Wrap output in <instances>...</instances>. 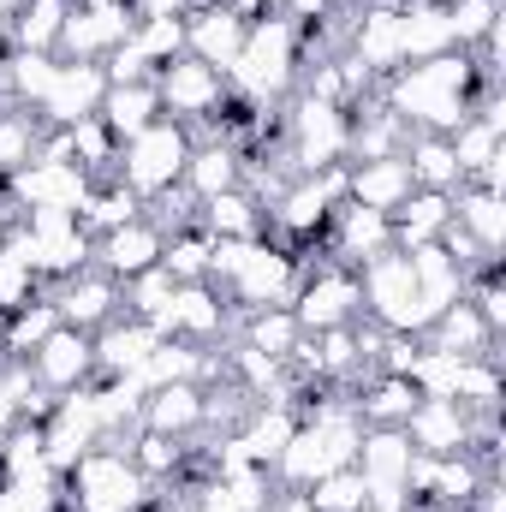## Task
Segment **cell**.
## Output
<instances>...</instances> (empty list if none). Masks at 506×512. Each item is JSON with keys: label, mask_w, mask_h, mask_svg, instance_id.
I'll return each mask as SVG.
<instances>
[{"label": "cell", "mask_w": 506, "mask_h": 512, "mask_svg": "<svg viewBox=\"0 0 506 512\" xmlns=\"http://www.w3.org/2000/svg\"><path fill=\"white\" fill-rule=\"evenodd\" d=\"M423 340H429L435 352H453V358H489L501 334H495V328H489V322L465 304V298H453V304H447V310L423 328Z\"/></svg>", "instance_id": "27"}, {"label": "cell", "mask_w": 506, "mask_h": 512, "mask_svg": "<svg viewBox=\"0 0 506 512\" xmlns=\"http://www.w3.org/2000/svg\"><path fill=\"white\" fill-rule=\"evenodd\" d=\"M96 120L114 131L120 143H126V137H137V131H149L155 120H161V96H155V78H149V84H108V96H102Z\"/></svg>", "instance_id": "33"}, {"label": "cell", "mask_w": 506, "mask_h": 512, "mask_svg": "<svg viewBox=\"0 0 506 512\" xmlns=\"http://www.w3.org/2000/svg\"><path fill=\"white\" fill-rule=\"evenodd\" d=\"M453 227H459L477 251L501 256V245H506V197L483 191V185H459V191H453Z\"/></svg>", "instance_id": "29"}, {"label": "cell", "mask_w": 506, "mask_h": 512, "mask_svg": "<svg viewBox=\"0 0 506 512\" xmlns=\"http://www.w3.org/2000/svg\"><path fill=\"white\" fill-rule=\"evenodd\" d=\"M197 203H209V197H221V191H233V185H245V155L227 143V137H197L191 143V161H185V179H179Z\"/></svg>", "instance_id": "23"}, {"label": "cell", "mask_w": 506, "mask_h": 512, "mask_svg": "<svg viewBox=\"0 0 506 512\" xmlns=\"http://www.w3.org/2000/svg\"><path fill=\"white\" fill-rule=\"evenodd\" d=\"M471 429H477V411H465L459 399H417L411 417H405V441L429 459H447V453H465L471 447Z\"/></svg>", "instance_id": "16"}, {"label": "cell", "mask_w": 506, "mask_h": 512, "mask_svg": "<svg viewBox=\"0 0 506 512\" xmlns=\"http://www.w3.org/2000/svg\"><path fill=\"white\" fill-rule=\"evenodd\" d=\"M245 30L251 24L239 12H227V0H209V6H197L185 18V54L203 60V66H215V72H233V60L245 48Z\"/></svg>", "instance_id": "18"}, {"label": "cell", "mask_w": 506, "mask_h": 512, "mask_svg": "<svg viewBox=\"0 0 506 512\" xmlns=\"http://www.w3.org/2000/svg\"><path fill=\"white\" fill-rule=\"evenodd\" d=\"M48 304L60 310L66 328H78V334H102L114 316H126V286L90 262V268H78L72 280H54V286H48Z\"/></svg>", "instance_id": "11"}, {"label": "cell", "mask_w": 506, "mask_h": 512, "mask_svg": "<svg viewBox=\"0 0 506 512\" xmlns=\"http://www.w3.org/2000/svg\"><path fill=\"white\" fill-rule=\"evenodd\" d=\"M36 143H42V120L18 102H0V185L36 161Z\"/></svg>", "instance_id": "36"}, {"label": "cell", "mask_w": 506, "mask_h": 512, "mask_svg": "<svg viewBox=\"0 0 506 512\" xmlns=\"http://www.w3.org/2000/svg\"><path fill=\"white\" fill-rule=\"evenodd\" d=\"M161 245H167V233L149 221V215H137V221H126V227H114V233H102L96 239V268L102 274H114L120 286H126L131 274H143V268H155L161 262Z\"/></svg>", "instance_id": "19"}, {"label": "cell", "mask_w": 506, "mask_h": 512, "mask_svg": "<svg viewBox=\"0 0 506 512\" xmlns=\"http://www.w3.org/2000/svg\"><path fill=\"white\" fill-rule=\"evenodd\" d=\"M66 12H72V0H24L18 18H12V48L54 54L60 48V30H66Z\"/></svg>", "instance_id": "34"}, {"label": "cell", "mask_w": 506, "mask_h": 512, "mask_svg": "<svg viewBox=\"0 0 506 512\" xmlns=\"http://www.w3.org/2000/svg\"><path fill=\"white\" fill-rule=\"evenodd\" d=\"M126 42L149 60V66H155V72H161L167 60H179V54H185V18H137Z\"/></svg>", "instance_id": "42"}, {"label": "cell", "mask_w": 506, "mask_h": 512, "mask_svg": "<svg viewBox=\"0 0 506 512\" xmlns=\"http://www.w3.org/2000/svg\"><path fill=\"white\" fill-rule=\"evenodd\" d=\"M399 54H405V66L435 60V54H453L447 0H405V6H399Z\"/></svg>", "instance_id": "24"}, {"label": "cell", "mask_w": 506, "mask_h": 512, "mask_svg": "<svg viewBox=\"0 0 506 512\" xmlns=\"http://www.w3.org/2000/svg\"><path fill=\"white\" fill-rule=\"evenodd\" d=\"M137 215H143V197L126 191L120 179H96V185H90V203L78 209V221L90 227V239H102V233L126 227V221H137Z\"/></svg>", "instance_id": "35"}, {"label": "cell", "mask_w": 506, "mask_h": 512, "mask_svg": "<svg viewBox=\"0 0 506 512\" xmlns=\"http://www.w3.org/2000/svg\"><path fill=\"white\" fill-rule=\"evenodd\" d=\"M501 78H489L471 48H453V54H435V60H417V66H399L393 78H381V108L399 120L405 131H435V137H453L477 114L483 96H495Z\"/></svg>", "instance_id": "1"}, {"label": "cell", "mask_w": 506, "mask_h": 512, "mask_svg": "<svg viewBox=\"0 0 506 512\" xmlns=\"http://www.w3.org/2000/svg\"><path fill=\"white\" fill-rule=\"evenodd\" d=\"M280 155L292 173H322V167H346L352 161V108H334V102H316L304 90H292L280 102Z\"/></svg>", "instance_id": "3"}, {"label": "cell", "mask_w": 506, "mask_h": 512, "mask_svg": "<svg viewBox=\"0 0 506 512\" xmlns=\"http://www.w3.org/2000/svg\"><path fill=\"white\" fill-rule=\"evenodd\" d=\"M30 376H36V387H48L54 399L60 393H78V387H90V376H96V346H90V334H78V328H54L30 358Z\"/></svg>", "instance_id": "15"}, {"label": "cell", "mask_w": 506, "mask_h": 512, "mask_svg": "<svg viewBox=\"0 0 506 512\" xmlns=\"http://www.w3.org/2000/svg\"><path fill=\"white\" fill-rule=\"evenodd\" d=\"M90 447H102V417H96L90 393L84 387L78 393H60L54 411H48V423H42V459H48V471L66 477Z\"/></svg>", "instance_id": "13"}, {"label": "cell", "mask_w": 506, "mask_h": 512, "mask_svg": "<svg viewBox=\"0 0 506 512\" xmlns=\"http://www.w3.org/2000/svg\"><path fill=\"white\" fill-rule=\"evenodd\" d=\"M262 512H310V501H304V489H274Z\"/></svg>", "instance_id": "47"}, {"label": "cell", "mask_w": 506, "mask_h": 512, "mask_svg": "<svg viewBox=\"0 0 506 512\" xmlns=\"http://www.w3.org/2000/svg\"><path fill=\"white\" fill-rule=\"evenodd\" d=\"M42 292H48V286L36 280V268H24L18 256L0 245V310L12 316V310H24V304H30V298H42Z\"/></svg>", "instance_id": "45"}, {"label": "cell", "mask_w": 506, "mask_h": 512, "mask_svg": "<svg viewBox=\"0 0 506 512\" xmlns=\"http://www.w3.org/2000/svg\"><path fill=\"white\" fill-rule=\"evenodd\" d=\"M131 24H137V12H131V0H102V6H72L66 12V30H60V60H108L120 42L131 36Z\"/></svg>", "instance_id": "14"}, {"label": "cell", "mask_w": 506, "mask_h": 512, "mask_svg": "<svg viewBox=\"0 0 506 512\" xmlns=\"http://www.w3.org/2000/svg\"><path fill=\"white\" fill-rule=\"evenodd\" d=\"M173 274L155 262V268H143V274H131L126 280V316H143V322H161V310L173 304Z\"/></svg>", "instance_id": "43"}, {"label": "cell", "mask_w": 506, "mask_h": 512, "mask_svg": "<svg viewBox=\"0 0 506 512\" xmlns=\"http://www.w3.org/2000/svg\"><path fill=\"white\" fill-rule=\"evenodd\" d=\"M399 155H405V173H411L417 191H459V185H465V173H459V161H453V143L435 137V131H411Z\"/></svg>", "instance_id": "32"}, {"label": "cell", "mask_w": 506, "mask_h": 512, "mask_svg": "<svg viewBox=\"0 0 506 512\" xmlns=\"http://www.w3.org/2000/svg\"><path fill=\"white\" fill-rule=\"evenodd\" d=\"M304 501H310V512H370V495H364L358 465H340V471L316 477V483L304 489Z\"/></svg>", "instance_id": "40"}, {"label": "cell", "mask_w": 506, "mask_h": 512, "mask_svg": "<svg viewBox=\"0 0 506 512\" xmlns=\"http://www.w3.org/2000/svg\"><path fill=\"white\" fill-rule=\"evenodd\" d=\"M155 495V483L131 465L126 447H90L72 471H66V512H143Z\"/></svg>", "instance_id": "4"}, {"label": "cell", "mask_w": 506, "mask_h": 512, "mask_svg": "<svg viewBox=\"0 0 506 512\" xmlns=\"http://www.w3.org/2000/svg\"><path fill=\"white\" fill-rule=\"evenodd\" d=\"M405 262H411V280H417V304H423V316L435 322L453 298H465V268L453 262V256L441 251V245H417V251H405Z\"/></svg>", "instance_id": "25"}, {"label": "cell", "mask_w": 506, "mask_h": 512, "mask_svg": "<svg viewBox=\"0 0 506 512\" xmlns=\"http://www.w3.org/2000/svg\"><path fill=\"white\" fill-rule=\"evenodd\" d=\"M393 251V221L381 209H358V203H340L334 221H328V239H322V256L346 262V268H364L370 256Z\"/></svg>", "instance_id": "17"}, {"label": "cell", "mask_w": 506, "mask_h": 512, "mask_svg": "<svg viewBox=\"0 0 506 512\" xmlns=\"http://www.w3.org/2000/svg\"><path fill=\"white\" fill-rule=\"evenodd\" d=\"M501 358L489 352V358H459V382H453V399L465 405V411H501Z\"/></svg>", "instance_id": "38"}, {"label": "cell", "mask_w": 506, "mask_h": 512, "mask_svg": "<svg viewBox=\"0 0 506 512\" xmlns=\"http://www.w3.org/2000/svg\"><path fill=\"white\" fill-rule=\"evenodd\" d=\"M233 340L251 346V352H262V358H274V364H292L304 328H298V316H292L286 304H268V310H245V316L233 322Z\"/></svg>", "instance_id": "30"}, {"label": "cell", "mask_w": 506, "mask_h": 512, "mask_svg": "<svg viewBox=\"0 0 506 512\" xmlns=\"http://www.w3.org/2000/svg\"><path fill=\"white\" fill-rule=\"evenodd\" d=\"M393 251H417V245H435L453 221V191H411L393 215Z\"/></svg>", "instance_id": "26"}, {"label": "cell", "mask_w": 506, "mask_h": 512, "mask_svg": "<svg viewBox=\"0 0 506 512\" xmlns=\"http://www.w3.org/2000/svg\"><path fill=\"white\" fill-rule=\"evenodd\" d=\"M423 512H465V507H423Z\"/></svg>", "instance_id": "50"}, {"label": "cell", "mask_w": 506, "mask_h": 512, "mask_svg": "<svg viewBox=\"0 0 506 512\" xmlns=\"http://www.w3.org/2000/svg\"><path fill=\"white\" fill-rule=\"evenodd\" d=\"M298 78H304L298 30H292L286 18H256L251 30H245V48H239L233 72H227V84H233L239 96L262 102V108H280V102L298 90Z\"/></svg>", "instance_id": "2"}, {"label": "cell", "mask_w": 506, "mask_h": 512, "mask_svg": "<svg viewBox=\"0 0 506 512\" xmlns=\"http://www.w3.org/2000/svg\"><path fill=\"white\" fill-rule=\"evenodd\" d=\"M161 340H167V334H161L155 322H143V316H114L102 334H90V346H96V376H137Z\"/></svg>", "instance_id": "20"}, {"label": "cell", "mask_w": 506, "mask_h": 512, "mask_svg": "<svg viewBox=\"0 0 506 512\" xmlns=\"http://www.w3.org/2000/svg\"><path fill=\"white\" fill-rule=\"evenodd\" d=\"M447 18H453V48H477L506 12L501 0H447Z\"/></svg>", "instance_id": "44"}, {"label": "cell", "mask_w": 506, "mask_h": 512, "mask_svg": "<svg viewBox=\"0 0 506 512\" xmlns=\"http://www.w3.org/2000/svg\"><path fill=\"white\" fill-rule=\"evenodd\" d=\"M102 96H108V72H102L96 60H60L30 114H36L42 126L66 131V126H78V120H90V114L102 108Z\"/></svg>", "instance_id": "12"}, {"label": "cell", "mask_w": 506, "mask_h": 512, "mask_svg": "<svg viewBox=\"0 0 506 512\" xmlns=\"http://www.w3.org/2000/svg\"><path fill=\"white\" fill-rule=\"evenodd\" d=\"M90 173L78 161H30L6 179V197L24 209V215H78L90 203Z\"/></svg>", "instance_id": "9"}, {"label": "cell", "mask_w": 506, "mask_h": 512, "mask_svg": "<svg viewBox=\"0 0 506 512\" xmlns=\"http://www.w3.org/2000/svg\"><path fill=\"white\" fill-rule=\"evenodd\" d=\"M197 6H209V0H131L137 18H191Z\"/></svg>", "instance_id": "46"}, {"label": "cell", "mask_w": 506, "mask_h": 512, "mask_svg": "<svg viewBox=\"0 0 506 512\" xmlns=\"http://www.w3.org/2000/svg\"><path fill=\"white\" fill-rule=\"evenodd\" d=\"M411 191H417V185H411V173H405V155L346 161V203H358V209H381V215H393Z\"/></svg>", "instance_id": "21"}, {"label": "cell", "mask_w": 506, "mask_h": 512, "mask_svg": "<svg viewBox=\"0 0 506 512\" xmlns=\"http://www.w3.org/2000/svg\"><path fill=\"white\" fill-rule=\"evenodd\" d=\"M209 256H215V239H209L203 227H179V233H167V245H161V268L185 286V280H209Z\"/></svg>", "instance_id": "39"}, {"label": "cell", "mask_w": 506, "mask_h": 512, "mask_svg": "<svg viewBox=\"0 0 506 512\" xmlns=\"http://www.w3.org/2000/svg\"><path fill=\"white\" fill-rule=\"evenodd\" d=\"M358 298H364V322H376L387 334H423L429 316L417 304V280L405 251H381L358 268Z\"/></svg>", "instance_id": "6"}, {"label": "cell", "mask_w": 506, "mask_h": 512, "mask_svg": "<svg viewBox=\"0 0 506 512\" xmlns=\"http://www.w3.org/2000/svg\"><path fill=\"white\" fill-rule=\"evenodd\" d=\"M191 126H179V120H155L149 131H137L120 143V155H114V173L108 179H120L126 191H137L143 203L149 197H161V191H173L179 179H185V161H191Z\"/></svg>", "instance_id": "5"}, {"label": "cell", "mask_w": 506, "mask_h": 512, "mask_svg": "<svg viewBox=\"0 0 506 512\" xmlns=\"http://www.w3.org/2000/svg\"><path fill=\"white\" fill-rule=\"evenodd\" d=\"M155 96H161V120H179V126L197 131L221 114V102L233 96V84H227V72H215V66L179 54V60H167V66L155 72Z\"/></svg>", "instance_id": "8"}, {"label": "cell", "mask_w": 506, "mask_h": 512, "mask_svg": "<svg viewBox=\"0 0 506 512\" xmlns=\"http://www.w3.org/2000/svg\"><path fill=\"white\" fill-rule=\"evenodd\" d=\"M18 6H24V0H0V30H12V18H18Z\"/></svg>", "instance_id": "48"}, {"label": "cell", "mask_w": 506, "mask_h": 512, "mask_svg": "<svg viewBox=\"0 0 506 512\" xmlns=\"http://www.w3.org/2000/svg\"><path fill=\"white\" fill-rule=\"evenodd\" d=\"M197 227L209 239H262L268 233V209L256 203L245 185H233V191H221V197H209L197 209Z\"/></svg>", "instance_id": "31"}, {"label": "cell", "mask_w": 506, "mask_h": 512, "mask_svg": "<svg viewBox=\"0 0 506 512\" xmlns=\"http://www.w3.org/2000/svg\"><path fill=\"white\" fill-rule=\"evenodd\" d=\"M143 429L173 435V441H197L203 435V382H167L143 393Z\"/></svg>", "instance_id": "22"}, {"label": "cell", "mask_w": 506, "mask_h": 512, "mask_svg": "<svg viewBox=\"0 0 506 512\" xmlns=\"http://www.w3.org/2000/svg\"><path fill=\"white\" fill-rule=\"evenodd\" d=\"M66 137H72V161L90 173V179H108L114 173V155H120V137L102 126L96 114L90 120H78V126H66Z\"/></svg>", "instance_id": "41"}, {"label": "cell", "mask_w": 506, "mask_h": 512, "mask_svg": "<svg viewBox=\"0 0 506 512\" xmlns=\"http://www.w3.org/2000/svg\"><path fill=\"white\" fill-rule=\"evenodd\" d=\"M417 399L423 393L411 387V376H381V370H370L364 382L352 387V405H358L364 429H405V417H411Z\"/></svg>", "instance_id": "28"}, {"label": "cell", "mask_w": 506, "mask_h": 512, "mask_svg": "<svg viewBox=\"0 0 506 512\" xmlns=\"http://www.w3.org/2000/svg\"><path fill=\"white\" fill-rule=\"evenodd\" d=\"M256 6H262V18H280L286 12V0H256Z\"/></svg>", "instance_id": "49"}, {"label": "cell", "mask_w": 506, "mask_h": 512, "mask_svg": "<svg viewBox=\"0 0 506 512\" xmlns=\"http://www.w3.org/2000/svg\"><path fill=\"white\" fill-rule=\"evenodd\" d=\"M54 328H60V310H54V304H48V292H42V298H30L24 310H12V316H6L0 352H12V358H30V352H36V346H42Z\"/></svg>", "instance_id": "37"}, {"label": "cell", "mask_w": 506, "mask_h": 512, "mask_svg": "<svg viewBox=\"0 0 506 512\" xmlns=\"http://www.w3.org/2000/svg\"><path fill=\"white\" fill-rule=\"evenodd\" d=\"M334 6H358V0H334Z\"/></svg>", "instance_id": "51"}, {"label": "cell", "mask_w": 506, "mask_h": 512, "mask_svg": "<svg viewBox=\"0 0 506 512\" xmlns=\"http://www.w3.org/2000/svg\"><path fill=\"white\" fill-rule=\"evenodd\" d=\"M286 310L298 316L304 334H322V328H346V322H358V316H364L358 268H346V262H334V256H316V262L304 268V280H298V292H292Z\"/></svg>", "instance_id": "7"}, {"label": "cell", "mask_w": 506, "mask_h": 512, "mask_svg": "<svg viewBox=\"0 0 506 512\" xmlns=\"http://www.w3.org/2000/svg\"><path fill=\"white\" fill-rule=\"evenodd\" d=\"M233 322L239 316L215 280H185V286H173V304L161 310L155 328L167 340H185V346H221V340H233Z\"/></svg>", "instance_id": "10"}]
</instances>
